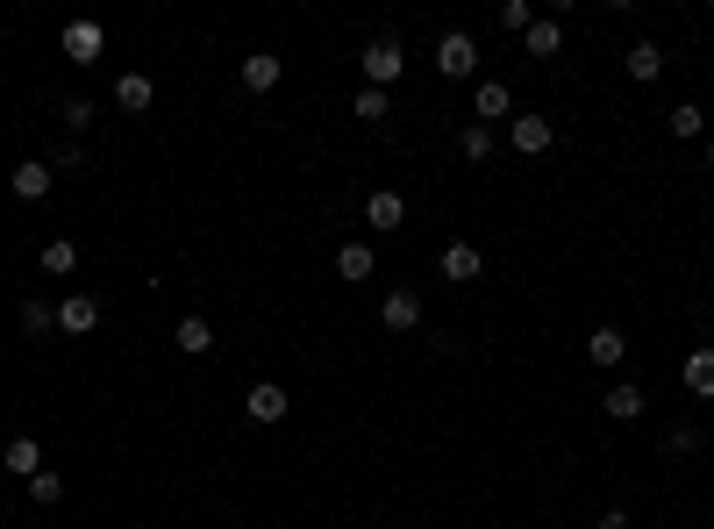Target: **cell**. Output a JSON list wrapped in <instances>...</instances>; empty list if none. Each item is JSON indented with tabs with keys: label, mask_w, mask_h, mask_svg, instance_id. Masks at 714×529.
Listing matches in <instances>:
<instances>
[{
	"label": "cell",
	"mask_w": 714,
	"mask_h": 529,
	"mask_svg": "<svg viewBox=\"0 0 714 529\" xmlns=\"http://www.w3.org/2000/svg\"><path fill=\"white\" fill-rule=\"evenodd\" d=\"M357 72H365V86H379V93H386V86L408 72V51H400V36H372V43L357 51Z\"/></svg>",
	"instance_id": "1"
},
{
	"label": "cell",
	"mask_w": 714,
	"mask_h": 529,
	"mask_svg": "<svg viewBox=\"0 0 714 529\" xmlns=\"http://www.w3.org/2000/svg\"><path fill=\"white\" fill-rule=\"evenodd\" d=\"M436 72H443V79H472V72H479V43L464 29H443L436 36Z\"/></svg>",
	"instance_id": "2"
},
{
	"label": "cell",
	"mask_w": 714,
	"mask_h": 529,
	"mask_svg": "<svg viewBox=\"0 0 714 529\" xmlns=\"http://www.w3.org/2000/svg\"><path fill=\"white\" fill-rule=\"evenodd\" d=\"M58 43H65V58H72V65H101L107 29H101L93 15H79V22H65V36H58Z\"/></svg>",
	"instance_id": "3"
},
{
	"label": "cell",
	"mask_w": 714,
	"mask_h": 529,
	"mask_svg": "<svg viewBox=\"0 0 714 529\" xmlns=\"http://www.w3.org/2000/svg\"><path fill=\"white\" fill-rule=\"evenodd\" d=\"M479 273H486V251H479L472 237H450V243H443V279H450V287H472Z\"/></svg>",
	"instance_id": "4"
},
{
	"label": "cell",
	"mask_w": 714,
	"mask_h": 529,
	"mask_svg": "<svg viewBox=\"0 0 714 529\" xmlns=\"http://www.w3.org/2000/svg\"><path fill=\"white\" fill-rule=\"evenodd\" d=\"M472 122L479 129H494V122H514V93L500 79H479L472 86Z\"/></svg>",
	"instance_id": "5"
},
{
	"label": "cell",
	"mask_w": 714,
	"mask_h": 529,
	"mask_svg": "<svg viewBox=\"0 0 714 529\" xmlns=\"http://www.w3.org/2000/svg\"><path fill=\"white\" fill-rule=\"evenodd\" d=\"M286 408H293V393L279 387V379H257V387L243 393V415H251V423H286Z\"/></svg>",
	"instance_id": "6"
},
{
	"label": "cell",
	"mask_w": 714,
	"mask_h": 529,
	"mask_svg": "<svg viewBox=\"0 0 714 529\" xmlns=\"http://www.w3.org/2000/svg\"><path fill=\"white\" fill-rule=\"evenodd\" d=\"M379 323H386L393 337H408V329H422V293H415V287H393L386 301H379Z\"/></svg>",
	"instance_id": "7"
},
{
	"label": "cell",
	"mask_w": 714,
	"mask_h": 529,
	"mask_svg": "<svg viewBox=\"0 0 714 529\" xmlns=\"http://www.w3.org/2000/svg\"><path fill=\"white\" fill-rule=\"evenodd\" d=\"M508 143H514L522 158H544L550 143H558V129H550V115H514V122H508Z\"/></svg>",
	"instance_id": "8"
},
{
	"label": "cell",
	"mask_w": 714,
	"mask_h": 529,
	"mask_svg": "<svg viewBox=\"0 0 714 529\" xmlns=\"http://www.w3.org/2000/svg\"><path fill=\"white\" fill-rule=\"evenodd\" d=\"M58 329H65V337H93V329H101V301H93V293H65V301H58Z\"/></svg>",
	"instance_id": "9"
},
{
	"label": "cell",
	"mask_w": 714,
	"mask_h": 529,
	"mask_svg": "<svg viewBox=\"0 0 714 529\" xmlns=\"http://www.w3.org/2000/svg\"><path fill=\"white\" fill-rule=\"evenodd\" d=\"M679 379H686V393H693V401H714V343H693V351H686Z\"/></svg>",
	"instance_id": "10"
},
{
	"label": "cell",
	"mask_w": 714,
	"mask_h": 529,
	"mask_svg": "<svg viewBox=\"0 0 714 529\" xmlns=\"http://www.w3.org/2000/svg\"><path fill=\"white\" fill-rule=\"evenodd\" d=\"M600 408H608V423H643V387H636V379H614V387L600 393Z\"/></svg>",
	"instance_id": "11"
},
{
	"label": "cell",
	"mask_w": 714,
	"mask_h": 529,
	"mask_svg": "<svg viewBox=\"0 0 714 529\" xmlns=\"http://www.w3.org/2000/svg\"><path fill=\"white\" fill-rule=\"evenodd\" d=\"M622 358H629V337H622L614 323H600L594 337H586V365H608V373H614Z\"/></svg>",
	"instance_id": "12"
},
{
	"label": "cell",
	"mask_w": 714,
	"mask_h": 529,
	"mask_svg": "<svg viewBox=\"0 0 714 529\" xmlns=\"http://www.w3.org/2000/svg\"><path fill=\"white\" fill-rule=\"evenodd\" d=\"M279 79H286L279 51H251V58H243V93H272Z\"/></svg>",
	"instance_id": "13"
},
{
	"label": "cell",
	"mask_w": 714,
	"mask_h": 529,
	"mask_svg": "<svg viewBox=\"0 0 714 529\" xmlns=\"http://www.w3.org/2000/svg\"><path fill=\"white\" fill-rule=\"evenodd\" d=\"M0 465H8L15 479H36V473H43V444H36V437H8V451H0Z\"/></svg>",
	"instance_id": "14"
},
{
	"label": "cell",
	"mask_w": 714,
	"mask_h": 529,
	"mask_svg": "<svg viewBox=\"0 0 714 529\" xmlns=\"http://www.w3.org/2000/svg\"><path fill=\"white\" fill-rule=\"evenodd\" d=\"M151 101H157L151 72H122V79H115V108H129V115H143Z\"/></svg>",
	"instance_id": "15"
},
{
	"label": "cell",
	"mask_w": 714,
	"mask_h": 529,
	"mask_svg": "<svg viewBox=\"0 0 714 529\" xmlns=\"http://www.w3.org/2000/svg\"><path fill=\"white\" fill-rule=\"evenodd\" d=\"M365 223H372V229H400V223H408V201H400L393 187H379L372 201H365Z\"/></svg>",
	"instance_id": "16"
},
{
	"label": "cell",
	"mask_w": 714,
	"mask_h": 529,
	"mask_svg": "<svg viewBox=\"0 0 714 529\" xmlns=\"http://www.w3.org/2000/svg\"><path fill=\"white\" fill-rule=\"evenodd\" d=\"M522 43H528V58H558V51H564V22H558V15H536Z\"/></svg>",
	"instance_id": "17"
},
{
	"label": "cell",
	"mask_w": 714,
	"mask_h": 529,
	"mask_svg": "<svg viewBox=\"0 0 714 529\" xmlns=\"http://www.w3.org/2000/svg\"><path fill=\"white\" fill-rule=\"evenodd\" d=\"M51 187H58V172L43 165V158H29V165H15V201H43Z\"/></svg>",
	"instance_id": "18"
},
{
	"label": "cell",
	"mask_w": 714,
	"mask_h": 529,
	"mask_svg": "<svg viewBox=\"0 0 714 529\" xmlns=\"http://www.w3.org/2000/svg\"><path fill=\"white\" fill-rule=\"evenodd\" d=\"M622 72H629L636 86H650V79H658V72H664V51H658V43H650V36H643V43H629V58H622Z\"/></svg>",
	"instance_id": "19"
},
{
	"label": "cell",
	"mask_w": 714,
	"mask_h": 529,
	"mask_svg": "<svg viewBox=\"0 0 714 529\" xmlns=\"http://www.w3.org/2000/svg\"><path fill=\"white\" fill-rule=\"evenodd\" d=\"M171 337H179V351H187V358H207V351H215V329H207V315H179V329H171Z\"/></svg>",
	"instance_id": "20"
},
{
	"label": "cell",
	"mask_w": 714,
	"mask_h": 529,
	"mask_svg": "<svg viewBox=\"0 0 714 529\" xmlns=\"http://www.w3.org/2000/svg\"><path fill=\"white\" fill-rule=\"evenodd\" d=\"M336 273L350 279V287H357V279H372L379 273V251H372V243H343V251H336Z\"/></svg>",
	"instance_id": "21"
},
{
	"label": "cell",
	"mask_w": 714,
	"mask_h": 529,
	"mask_svg": "<svg viewBox=\"0 0 714 529\" xmlns=\"http://www.w3.org/2000/svg\"><path fill=\"white\" fill-rule=\"evenodd\" d=\"M43 273H51V279L79 273V243H72V237H51V243H43Z\"/></svg>",
	"instance_id": "22"
},
{
	"label": "cell",
	"mask_w": 714,
	"mask_h": 529,
	"mask_svg": "<svg viewBox=\"0 0 714 529\" xmlns=\"http://www.w3.org/2000/svg\"><path fill=\"white\" fill-rule=\"evenodd\" d=\"M458 151L472 158V165H486V158H494L500 143H494V129H479V122H464V129H458Z\"/></svg>",
	"instance_id": "23"
},
{
	"label": "cell",
	"mask_w": 714,
	"mask_h": 529,
	"mask_svg": "<svg viewBox=\"0 0 714 529\" xmlns=\"http://www.w3.org/2000/svg\"><path fill=\"white\" fill-rule=\"evenodd\" d=\"M29 501H36V508H58V501H65V473H51V465H43V473L29 479Z\"/></svg>",
	"instance_id": "24"
},
{
	"label": "cell",
	"mask_w": 714,
	"mask_h": 529,
	"mask_svg": "<svg viewBox=\"0 0 714 529\" xmlns=\"http://www.w3.org/2000/svg\"><path fill=\"white\" fill-rule=\"evenodd\" d=\"M22 329H29V337H51V329H58V307L51 301H22Z\"/></svg>",
	"instance_id": "25"
},
{
	"label": "cell",
	"mask_w": 714,
	"mask_h": 529,
	"mask_svg": "<svg viewBox=\"0 0 714 529\" xmlns=\"http://www.w3.org/2000/svg\"><path fill=\"white\" fill-rule=\"evenodd\" d=\"M700 122H707V115H700V101H679L672 115H664V129H672V137H700Z\"/></svg>",
	"instance_id": "26"
},
{
	"label": "cell",
	"mask_w": 714,
	"mask_h": 529,
	"mask_svg": "<svg viewBox=\"0 0 714 529\" xmlns=\"http://www.w3.org/2000/svg\"><path fill=\"white\" fill-rule=\"evenodd\" d=\"M393 115V101L379 93V86H357V122H386Z\"/></svg>",
	"instance_id": "27"
},
{
	"label": "cell",
	"mask_w": 714,
	"mask_h": 529,
	"mask_svg": "<svg viewBox=\"0 0 714 529\" xmlns=\"http://www.w3.org/2000/svg\"><path fill=\"white\" fill-rule=\"evenodd\" d=\"M528 22H536L528 0H500V29H508V36H528Z\"/></svg>",
	"instance_id": "28"
},
{
	"label": "cell",
	"mask_w": 714,
	"mask_h": 529,
	"mask_svg": "<svg viewBox=\"0 0 714 529\" xmlns=\"http://www.w3.org/2000/svg\"><path fill=\"white\" fill-rule=\"evenodd\" d=\"M43 165H51V172H79V165H86V151H79V143H72V137H65V143H58V151H51V158H43Z\"/></svg>",
	"instance_id": "29"
},
{
	"label": "cell",
	"mask_w": 714,
	"mask_h": 529,
	"mask_svg": "<svg viewBox=\"0 0 714 529\" xmlns=\"http://www.w3.org/2000/svg\"><path fill=\"white\" fill-rule=\"evenodd\" d=\"M86 122H93V101H65V129H72V143H79Z\"/></svg>",
	"instance_id": "30"
},
{
	"label": "cell",
	"mask_w": 714,
	"mask_h": 529,
	"mask_svg": "<svg viewBox=\"0 0 714 529\" xmlns=\"http://www.w3.org/2000/svg\"><path fill=\"white\" fill-rule=\"evenodd\" d=\"M600 529H636V515L629 508H608V515H600Z\"/></svg>",
	"instance_id": "31"
},
{
	"label": "cell",
	"mask_w": 714,
	"mask_h": 529,
	"mask_svg": "<svg viewBox=\"0 0 714 529\" xmlns=\"http://www.w3.org/2000/svg\"><path fill=\"white\" fill-rule=\"evenodd\" d=\"M707 172H714V137H707Z\"/></svg>",
	"instance_id": "32"
}]
</instances>
